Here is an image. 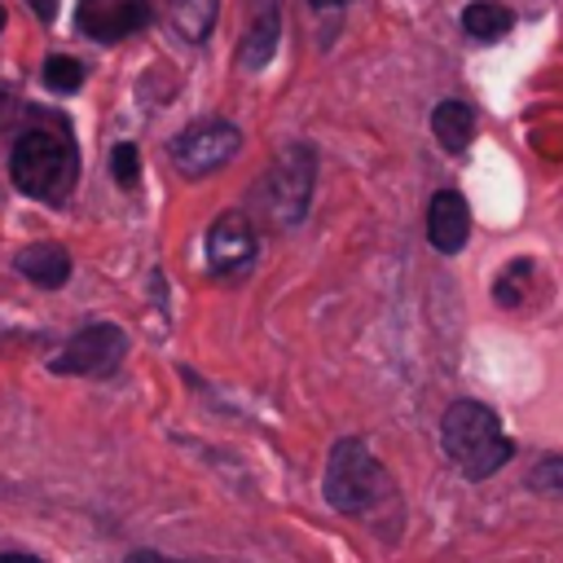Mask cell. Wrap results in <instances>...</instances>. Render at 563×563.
Masks as SVG:
<instances>
[{
    "label": "cell",
    "instance_id": "1",
    "mask_svg": "<svg viewBox=\"0 0 563 563\" xmlns=\"http://www.w3.org/2000/svg\"><path fill=\"white\" fill-rule=\"evenodd\" d=\"M9 176L22 194L40 202H62L79 180V150L66 132V119H53V128H31L13 141Z\"/></svg>",
    "mask_w": 563,
    "mask_h": 563
},
{
    "label": "cell",
    "instance_id": "15",
    "mask_svg": "<svg viewBox=\"0 0 563 563\" xmlns=\"http://www.w3.org/2000/svg\"><path fill=\"white\" fill-rule=\"evenodd\" d=\"M528 488L545 493V497H563V457H541L528 471Z\"/></svg>",
    "mask_w": 563,
    "mask_h": 563
},
{
    "label": "cell",
    "instance_id": "8",
    "mask_svg": "<svg viewBox=\"0 0 563 563\" xmlns=\"http://www.w3.org/2000/svg\"><path fill=\"white\" fill-rule=\"evenodd\" d=\"M255 246H260L255 224H251L242 211H224V216H216L211 229H207V264H211L216 273H238V268H246V264L255 260Z\"/></svg>",
    "mask_w": 563,
    "mask_h": 563
},
{
    "label": "cell",
    "instance_id": "13",
    "mask_svg": "<svg viewBox=\"0 0 563 563\" xmlns=\"http://www.w3.org/2000/svg\"><path fill=\"white\" fill-rule=\"evenodd\" d=\"M510 26H515V13L497 0H475V4L462 9V31L479 44H493V40L510 35Z\"/></svg>",
    "mask_w": 563,
    "mask_h": 563
},
{
    "label": "cell",
    "instance_id": "6",
    "mask_svg": "<svg viewBox=\"0 0 563 563\" xmlns=\"http://www.w3.org/2000/svg\"><path fill=\"white\" fill-rule=\"evenodd\" d=\"M128 352V339L114 321H97V325H84L79 334L66 339V347L48 361L53 374H84V378H110L119 369Z\"/></svg>",
    "mask_w": 563,
    "mask_h": 563
},
{
    "label": "cell",
    "instance_id": "18",
    "mask_svg": "<svg viewBox=\"0 0 563 563\" xmlns=\"http://www.w3.org/2000/svg\"><path fill=\"white\" fill-rule=\"evenodd\" d=\"M123 563H185V559H172V554H158V550H132Z\"/></svg>",
    "mask_w": 563,
    "mask_h": 563
},
{
    "label": "cell",
    "instance_id": "9",
    "mask_svg": "<svg viewBox=\"0 0 563 563\" xmlns=\"http://www.w3.org/2000/svg\"><path fill=\"white\" fill-rule=\"evenodd\" d=\"M471 238V207L457 189H440L427 207V242L440 255H457Z\"/></svg>",
    "mask_w": 563,
    "mask_h": 563
},
{
    "label": "cell",
    "instance_id": "11",
    "mask_svg": "<svg viewBox=\"0 0 563 563\" xmlns=\"http://www.w3.org/2000/svg\"><path fill=\"white\" fill-rule=\"evenodd\" d=\"M13 264H18V273L26 282H35L44 290H53V286H62L70 277V251L57 246V242H31V246H22L13 255Z\"/></svg>",
    "mask_w": 563,
    "mask_h": 563
},
{
    "label": "cell",
    "instance_id": "7",
    "mask_svg": "<svg viewBox=\"0 0 563 563\" xmlns=\"http://www.w3.org/2000/svg\"><path fill=\"white\" fill-rule=\"evenodd\" d=\"M150 18H154L150 0H79V31L101 44L136 35Z\"/></svg>",
    "mask_w": 563,
    "mask_h": 563
},
{
    "label": "cell",
    "instance_id": "14",
    "mask_svg": "<svg viewBox=\"0 0 563 563\" xmlns=\"http://www.w3.org/2000/svg\"><path fill=\"white\" fill-rule=\"evenodd\" d=\"M44 88H53V92H75L79 84H84V62H75V57H62V53H53L48 62H44Z\"/></svg>",
    "mask_w": 563,
    "mask_h": 563
},
{
    "label": "cell",
    "instance_id": "4",
    "mask_svg": "<svg viewBox=\"0 0 563 563\" xmlns=\"http://www.w3.org/2000/svg\"><path fill=\"white\" fill-rule=\"evenodd\" d=\"M312 185H317V150L312 145H286L268 163V172L260 176L255 202L273 229H295L308 216Z\"/></svg>",
    "mask_w": 563,
    "mask_h": 563
},
{
    "label": "cell",
    "instance_id": "20",
    "mask_svg": "<svg viewBox=\"0 0 563 563\" xmlns=\"http://www.w3.org/2000/svg\"><path fill=\"white\" fill-rule=\"evenodd\" d=\"M0 563H40V559H31V554H0Z\"/></svg>",
    "mask_w": 563,
    "mask_h": 563
},
{
    "label": "cell",
    "instance_id": "23",
    "mask_svg": "<svg viewBox=\"0 0 563 563\" xmlns=\"http://www.w3.org/2000/svg\"><path fill=\"white\" fill-rule=\"evenodd\" d=\"M0 31H4V9H0Z\"/></svg>",
    "mask_w": 563,
    "mask_h": 563
},
{
    "label": "cell",
    "instance_id": "5",
    "mask_svg": "<svg viewBox=\"0 0 563 563\" xmlns=\"http://www.w3.org/2000/svg\"><path fill=\"white\" fill-rule=\"evenodd\" d=\"M238 150H242L238 123H229V119H202V123L176 132L167 154H172V163H176L180 176H211L224 163H233Z\"/></svg>",
    "mask_w": 563,
    "mask_h": 563
},
{
    "label": "cell",
    "instance_id": "3",
    "mask_svg": "<svg viewBox=\"0 0 563 563\" xmlns=\"http://www.w3.org/2000/svg\"><path fill=\"white\" fill-rule=\"evenodd\" d=\"M321 497L343 510V515H365L374 510L383 497H391V479L383 471V462L369 453L365 440L347 435L330 449L325 457V479H321Z\"/></svg>",
    "mask_w": 563,
    "mask_h": 563
},
{
    "label": "cell",
    "instance_id": "19",
    "mask_svg": "<svg viewBox=\"0 0 563 563\" xmlns=\"http://www.w3.org/2000/svg\"><path fill=\"white\" fill-rule=\"evenodd\" d=\"M26 4H31V9H35V18H44V22L57 13V0H26Z\"/></svg>",
    "mask_w": 563,
    "mask_h": 563
},
{
    "label": "cell",
    "instance_id": "10",
    "mask_svg": "<svg viewBox=\"0 0 563 563\" xmlns=\"http://www.w3.org/2000/svg\"><path fill=\"white\" fill-rule=\"evenodd\" d=\"M282 35V0H246V35L238 44V62L246 70H260L277 53Z\"/></svg>",
    "mask_w": 563,
    "mask_h": 563
},
{
    "label": "cell",
    "instance_id": "17",
    "mask_svg": "<svg viewBox=\"0 0 563 563\" xmlns=\"http://www.w3.org/2000/svg\"><path fill=\"white\" fill-rule=\"evenodd\" d=\"M532 277V260H515V282L501 273L497 277V303H519V282Z\"/></svg>",
    "mask_w": 563,
    "mask_h": 563
},
{
    "label": "cell",
    "instance_id": "12",
    "mask_svg": "<svg viewBox=\"0 0 563 563\" xmlns=\"http://www.w3.org/2000/svg\"><path fill=\"white\" fill-rule=\"evenodd\" d=\"M431 132L449 154H462L475 141V110L466 101H440L431 110Z\"/></svg>",
    "mask_w": 563,
    "mask_h": 563
},
{
    "label": "cell",
    "instance_id": "22",
    "mask_svg": "<svg viewBox=\"0 0 563 563\" xmlns=\"http://www.w3.org/2000/svg\"><path fill=\"white\" fill-rule=\"evenodd\" d=\"M4 101H9V92H4V88H0V106H4Z\"/></svg>",
    "mask_w": 563,
    "mask_h": 563
},
{
    "label": "cell",
    "instance_id": "21",
    "mask_svg": "<svg viewBox=\"0 0 563 563\" xmlns=\"http://www.w3.org/2000/svg\"><path fill=\"white\" fill-rule=\"evenodd\" d=\"M312 9H339V4H347V0H308Z\"/></svg>",
    "mask_w": 563,
    "mask_h": 563
},
{
    "label": "cell",
    "instance_id": "16",
    "mask_svg": "<svg viewBox=\"0 0 563 563\" xmlns=\"http://www.w3.org/2000/svg\"><path fill=\"white\" fill-rule=\"evenodd\" d=\"M110 172H114L119 185H136V176H141V154H136L132 141H123V145L110 150Z\"/></svg>",
    "mask_w": 563,
    "mask_h": 563
},
{
    "label": "cell",
    "instance_id": "2",
    "mask_svg": "<svg viewBox=\"0 0 563 563\" xmlns=\"http://www.w3.org/2000/svg\"><path fill=\"white\" fill-rule=\"evenodd\" d=\"M440 444L466 479H488L515 457V444L484 400H453L440 418Z\"/></svg>",
    "mask_w": 563,
    "mask_h": 563
}]
</instances>
